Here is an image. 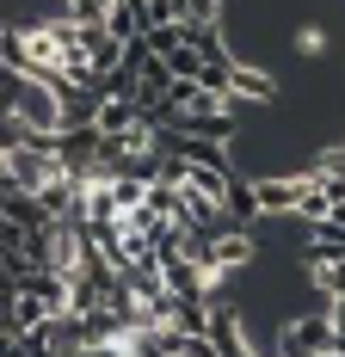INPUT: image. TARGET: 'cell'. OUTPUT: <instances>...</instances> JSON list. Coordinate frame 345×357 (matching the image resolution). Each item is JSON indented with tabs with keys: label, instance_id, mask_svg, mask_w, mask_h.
I'll list each match as a JSON object with an SVG mask.
<instances>
[{
	"label": "cell",
	"instance_id": "7a4b0ae2",
	"mask_svg": "<svg viewBox=\"0 0 345 357\" xmlns=\"http://www.w3.org/2000/svg\"><path fill=\"white\" fill-rule=\"evenodd\" d=\"M228 93H235V99H253V105H265V99H272V74L241 68V62H235V80H228Z\"/></svg>",
	"mask_w": 345,
	"mask_h": 357
},
{
	"label": "cell",
	"instance_id": "6da1fadb",
	"mask_svg": "<svg viewBox=\"0 0 345 357\" xmlns=\"http://www.w3.org/2000/svg\"><path fill=\"white\" fill-rule=\"evenodd\" d=\"M210 265L228 278V271H241L253 265V241H247V228H228V234H216V252H210Z\"/></svg>",
	"mask_w": 345,
	"mask_h": 357
},
{
	"label": "cell",
	"instance_id": "277c9868",
	"mask_svg": "<svg viewBox=\"0 0 345 357\" xmlns=\"http://www.w3.org/2000/svg\"><path fill=\"white\" fill-rule=\"evenodd\" d=\"M222 0H185V25H216Z\"/></svg>",
	"mask_w": 345,
	"mask_h": 357
},
{
	"label": "cell",
	"instance_id": "3957f363",
	"mask_svg": "<svg viewBox=\"0 0 345 357\" xmlns=\"http://www.w3.org/2000/svg\"><path fill=\"white\" fill-rule=\"evenodd\" d=\"M290 43H296V56H321V50H327V31H321V25H296Z\"/></svg>",
	"mask_w": 345,
	"mask_h": 357
}]
</instances>
